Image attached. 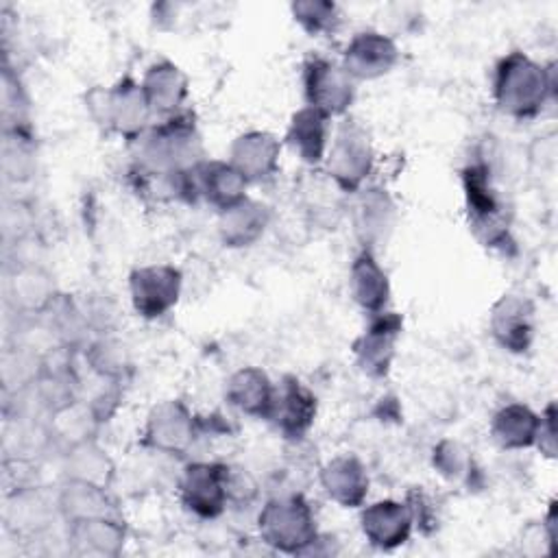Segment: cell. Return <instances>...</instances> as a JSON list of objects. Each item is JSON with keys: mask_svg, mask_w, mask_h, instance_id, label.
I'll return each mask as SVG.
<instances>
[{"mask_svg": "<svg viewBox=\"0 0 558 558\" xmlns=\"http://www.w3.org/2000/svg\"><path fill=\"white\" fill-rule=\"evenodd\" d=\"M15 307L24 312H46L54 303L52 279L37 266H22L9 283Z\"/></svg>", "mask_w": 558, "mask_h": 558, "instance_id": "cell-28", "label": "cell"}, {"mask_svg": "<svg viewBox=\"0 0 558 558\" xmlns=\"http://www.w3.org/2000/svg\"><path fill=\"white\" fill-rule=\"evenodd\" d=\"M70 547L76 556H118L124 545V530L111 517H92L70 523Z\"/></svg>", "mask_w": 558, "mask_h": 558, "instance_id": "cell-17", "label": "cell"}, {"mask_svg": "<svg viewBox=\"0 0 558 558\" xmlns=\"http://www.w3.org/2000/svg\"><path fill=\"white\" fill-rule=\"evenodd\" d=\"M65 475H68V480L107 488L113 480V462L107 456V451L89 438V440L68 447Z\"/></svg>", "mask_w": 558, "mask_h": 558, "instance_id": "cell-26", "label": "cell"}, {"mask_svg": "<svg viewBox=\"0 0 558 558\" xmlns=\"http://www.w3.org/2000/svg\"><path fill=\"white\" fill-rule=\"evenodd\" d=\"M412 510L399 501H377L362 512L364 536L381 549H392L403 545L412 530Z\"/></svg>", "mask_w": 558, "mask_h": 558, "instance_id": "cell-15", "label": "cell"}, {"mask_svg": "<svg viewBox=\"0 0 558 558\" xmlns=\"http://www.w3.org/2000/svg\"><path fill=\"white\" fill-rule=\"evenodd\" d=\"M534 307L527 299L501 296L490 314V331L497 342L510 351H525L532 340Z\"/></svg>", "mask_w": 558, "mask_h": 558, "instance_id": "cell-16", "label": "cell"}, {"mask_svg": "<svg viewBox=\"0 0 558 558\" xmlns=\"http://www.w3.org/2000/svg\"><path fill=\"white\" fill-rule=\"evenodd\" d=\"M85 102L92 120L100 129L124 135L129 140H137L144 133L153 113L142 83L131 78H122L113 87H92L85 94Z\"/></svg>", "mask_w": 558, "mask_h": 558, "instance_id": "cell-2", "label": "cell"}, {"mask_svg": "<svg viewBox=\"0 0 558 558\" xmlns=\"http://www.w3.org/2000/svg\"><path fill=\"white\" fill-rule=\"evenodd\" d=\"M320 484L325 493L344 508L360 506L368 493V475L362 462L353 456L329 460L320 471Z\"/></svg>", "mask_w": 558, "mask_h": 558, "instance_id": "cell-19", "label": "cell"}, {"mask_svg": "<svg viewBox=\"0 0 558 558\" xmlns=\"http://www.w3.org/2000/svg\"><path fill=\"white\" fill-rule=\"evenodd\" d=\"M303 81L310 107L327 118L344 113L353 102V78L338 63H331L327 59H312L305 65Z\"/></svg>", "mask_w": 558, "mask_h": 558, "instance_id": "cell-6", "label": "cell"}, {"mask_svg": "<svg viewBox=\"0 0 558 558\" xmlns=\"http://www.w3.org/2000/svg\"><path fill=\"white\" fill-rule=\"evenodd\" d=\"M294 20L303 24L310 33H323L331 31L336 22V4L333 2H323V0H305V2H294L292 4Z\"/></svg>", "mask_w": 558, "mask_h": 558, "instance_id": "cell-31", "label": "cell"}, {"mask_svg": "<svg viewBox=\"0 0 558 558\" xmlns=\"http://www.w3.org/2000/svg\"><path fill=\"white\" fill-rule=\"evenodd\" d=\"M279 153L281 146L275 135L266 131H248L231 144L229 163L246 181H262L275 174L279 166Z\"/></svg>", "mask_w": 558, "mask_h": 558, "instance_id": "cell-14", "label": "cell"}, {"mask_svg": "<svg viewBox=\"0 0 558 558\" xmlns=\"http://www.w3.org/2000/svg\"><path fill=\"white\" fill-rule=\"evenodd\" d=\"M50 418H52L50 421V432L59 440H65L68 447L78 445L83 440H89L96 423H100L96 418V414L92 412V408L78 405L76 401H70V403L52 410Z\"/></svg>", "mask_w": 558, "mask_h": 558, "instance_id": "cell-30", "label": "cell"}, {"mask_svg": "<svg viewBox=\"0 0 558 558\" xmlns=\"http://www.w3.org/2000/svg\"><path fill=\"white\" fill-rule=\"evenodd\" d=\"M464 190L469 203V216L473 220V229L486 244H495L501 235H506L501 201L490 185L486 166H469L464 170Z\"/></svg>", "mask_w": 558, "mask_h": 558, "instance_id": "cell-9", "label": "cell"}, {"mask_svg": "<svg viewBox=\"0 0 558 558\" xmlns=\"http://www.w3.org/2000/svg\"><path fill=\"white\" fill-rule=\"evenodd\" d=\"M92 366L105 377H116L124 368V353L118 344H111L107 340L92 347Z\"/></svg>", "mask_w": 558, "mask_h": 558, "instance_id": "cell-33", "label": "cell"}, {"mask_svg": "<svg viewBox=\"0 0 558 558\" xmlns=\"http://www.w3.org/2000/svg\"><path fill=\"white\" fill-rule=\"evenodd\" d=\"M554 405L547 408L545 416L541 418V427H538V436H536V442L541 445V449L547 453V456H554L556 451V429H554Z\"/></svg>", "mask_w": 558, "mask_h": 558, "instance_id": "cell-34", "label": "cell"}, {"mask_svg": "<svg viewBox=\"0 0 558 558\" xmlns=\"http://www.w3.org/2000/svg\"><path fill=\"white\" fill-rule=\"evenodd\" d=\"M327 116L305 107L292 116L288 129V144L305 163H318L327 150Z\"/></svg>", "mask_w": 558, "mask_h": 558, "instance_id": "cell-24", "label": "cell"}, {"mask_svg": "<svg viewBox=\"0 0 558 558\" xmlns=\"http://www.w3.org/2000/svg\"><path fill=\"white\" fill-rule=\"evenodd\" d=\"M270 211L257 201H240L220 214V238L227 246H248L268 227Z\"/></svg>", "mask_w": 558, "mask_h": 558, "instance_id": "cell-22", "label": "cell"}, {"mask_svg": "<svg viewBox=\"0 0 558 558\" xmlns=\"http://www.w3.org/2000/svg\"><path fill=\"white\" fill-rule=\"evenodd\" d=\"M554 89L549 72L525 57L510 52L495 70V100L497 107L512 118H532Z\"/></svg>", "mask_w": 558, "mask_h": 558, "instance_id": "cell-1", "label": "cell"}, {"mask_svg": "<svg viewBox=\"0 0 558 558\" xmlns=\"http://www.w3.org/2000/svg\"><path fill=\"white\" fill-rule=\"evenodd\" d=\"M259 536L279 551L301 554L316 543V525L310 506L299 495L270 499L259 512Z\"/></svg>", "mask_w": 558, "mask_h": 558, "instance_id": "cell-4", "label": "cell"}, {"mask_svg": "<svg viewBox=\"0 0 558 558\" xmlns=\"http://www.w3.org/2000/svg\"><path fill=\"white\" fill-rule=\"evenodd\" d=\"M373 168V148L366 131L357 122H344L327 153V174L333 183L353 192L362 185Z\"/></svg>", "mask_w": 558, "mask_h": 558, "instance_id": "cell-5", "label": "cell"}, {"mask_svg": "<svg viewBox=\"0 0 558 558\" xmlns=\"http://www.w3.org/2000/svg\"><path fill=\"white\" fill-rule=\"evenodd\" d=\"M131 301L140 316L159 318L177 305L181 294V272L166 264L142 266L129 279Z\"/></svg>", "mask_w": 558, "mask_h": 558, "instance_id": "cell-7", "label": "cell"}, {"mask_svg": "<svg viewBox=\"0 0 558 558\" xmlns=\"http://www.w3.org/2000/svg\"><path fill=\"white\" fill-rule=\"evenodd\" d=\"M399 52L390 37L381 33H360L355 35L342 59V68L351 78H377L392 70Z\"/></svg>", "mask_w": 558, "mask_h": 558, "instance_id": "cell-11", "label": "cell"}, {"mask_svg": "<svg viewBox=\"0 0 558 558\" xmlns=\"http://www.w3.org/2000/svg\"><path fill=\"white\" fill-rule=\"evenodd\" d=\"M316 416L314 395L296 379H286L279 388L275 386V399L268 412V421L288 438H301Z\"/></svg>", "mask_w": 558, "mask_h": 558, "instance_id": "cell-13", "label": "cell"}, {"mask_svg": "<svg viewBox=\"0 0 558 558\" xmlns=\"http://www.w3.org/2000/svg\"><path fill=\"white\" fill-rule=\"evenodd\" d=\"M355 227L364 244H375L392 229L395 205L384 190H366L355 205Z\"/></svg>", "mask_w": 558, "mask_h": 558, "instance_id": "cell-27", "label": "cell"}, {"mask_svg": "<svg viewBox=\"0 0 558 558\" xmlns=\"http://www.w3.org/2000/svg\"><path fill=\"white\" fill-rule=\"evenodd\" d=\"M538 427L541 418L527 405L510 403L493 416L490 434L504 449H523L536 442Z\"/></svg>", "mask_w": 558, "mask_h": 558, "instance_id": "cell-25", "label": "cell"}, {"mask_svg": "<svg viewBox=\"0 0 558 558\" xmlns=\"http://www.w3.org/2000/svg\"><path fill=\"white\" fill-rule=\"evenodd\" d=\"M434 464L440 469L442 475H447L451 480H458L469 469V456L458 442L445 440L434 451Z\"/></svg>", "mask_w": 558, "mask_h": 558, "instance_id": "cell-32", "label": "cell"}, {"mask_svg": "<svg viewBox=\"0 0 558 558\" xmlns=\"http://www.w3.org/2000/svg\"><path fill=\"white\" fill-rule=\"evenodd\" d=\"M349 290L353 294V301L366 312L379 314L388 301V294H390L388 277L368 248L362 251L351 264Z\"/></svg>", "mask_w": 558, "mask_h": 558, "instance_id": "cell-21", "label": "cell"}, {"mask_svg": "<svg viewBox=\"0 0 558 558\" xmlns=\"http://www.w3.org/2000/svg\"><path fill=\"white\" fill-rule=\"evenodd\" d=\"M401 323L397 316L379 314V318L357 338L353 344L357 364L368 375H386L392 355H395V340L399 336Z\"/></svg>", "mask_w": 558, "mask_h": 558, "instance_id": "cell-18", "label": "cell"}, {"mask_svg": "<svg viewBox=\"0 0 558 558\" xmlns=\"http://www.w3.org/2000/svg\"><path fill=\"white\" fill-rule=\"evenodd\" d=\"M227 473L229 469L214 462H192L181 477V499L187 510L198 517H218L227 501Z\"/></svg>", "mask_w": 558, "mask_h": 558, "instance_id": "cell-8", "label": "cell"}, {"mask_svg": "<svg viewBox=\"0 0 558 558\" xmlns=\"http://www.w3.org/2000/svg\"><path fill=\"white\" fill-rule=\"evenodd\" d=\"M142 89L153 113L172 116L187 96V76L174 63L159 61L144 74Z\"/></svg>", "mask_w": 558, "mask_h": 558, "instance_id": "cell-20", "label": "cell"}, {"mask_svg": "<svg viewBox=\"0 0 558 558\" xmlns=\"http://www.w3.org/2000/svg\"><path fill=\"white\" fill-rule=\"evenodd\" d=\"M227 399L244 414L268 418L275 399V386L264 371L248 366L231 375L227 384Z\"/></svg>", "mask_w": 558, "mask_h": 558, "instance_id": "cell-23", "label": "cell"}, {"mask_svg": "<svg viewBox=\"0 0 558 558\" xmlns=\"http://www.w3.org/2000/svg\"><path fill=\"white\" fill-rule=\"evenodd\" d=\"M107 488L68 480L59 495V510L68 523L92 517H111V506L105 495Z\"/></svg>", "mask_w": 558, "mask_h": 558, "instance_id": "cell-29", "label": "cell"}, {"mask_svg": "<svg viewBox=\"0 0 558 558\" xmlns=\"http://www.w3.org/2000/svg\"><path fill=\"white\" fill-rule=\"evenodd\" d=\"M198 155V135L194 126L181 118H170L166 124L137 137V159L144 172H185L201 163Z\"/></svg>", "mask_w": 558, "mask_h": 558, "instance_id": "cell-3", "label": "cell"}, {"mask_svg": "<svg viewBox=\"0 0 558 558\" xmlns=\"http://www.w3.org/2000/svg\"><path fill=\"white\" fill-rule=\"evenodd\" d=\"M196 436V423L181 401L155 405L146 421V442L163 453H183Z\"/></svg>", "mask_w": 558, "mask_h": 558, "instance_id": "cell-10", "label": "cell"}, {"mask_svg": "<svg viewBox=\"0 0 558 558\" xmlns=\"http://www.w3.org/2000/svg\"><path fill=\"white\" fill-rule=\"evenodd\" d=\"M194 196H203L218 209H229L244 201L246 179L229 161H201L190 170Z\"/></svg>", "mask_w": 558, "mask_h": 558, "instance_id": "cell-12", "label": "cell"}]
</instances>
